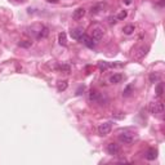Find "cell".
Segmentation results:
<instances>
[{
    "label": "cell",
    "mask_w": 165,
    "mask_h": 165,
    "mask_svg": "<svg viewBox=\"0 0 165 165\" xmlns=\"http://www.w3.org/2000/svg\"><path fill=\"white\" fill-rule=\"evenodd\" d=\"M151 114L153 115H161L164 112V103L161 101H155V102H151L148 106Z\"/></svg>",
    "instance_id": "2"
},
{
    "label": "cell",
    "mask_w": 165,
    "mask_h": 165,
    "mask_svg": "<svg viewBox=\"0 0 165 165\" xmlns=\"http://www.w3.org/2000/svg\"><path fill=\"white\" fill-rule=\"evenodd\" d=\"M134 30H136V27H134V25H126V26L123 27V32L125 35H132L134 32Z\"/></svg>",
    "instance_id": "14"
},
{
    "label": "cell",
    "mask_w": 165,
    "mask_h": 165,
    "mask_svg": "<svg viewBox=\"0 0 165 165\" xmlns=\"http://www.w3.org/2000/svg\"><path fill=\"white\" fill-rule=\"evenodd\" d=\"M58 43L61 44V45H63V46L67 45V39H66V32H61V34L58 35Z\"/></svg>",
    "instance_id": "15"
},
{
    "label": "cell",
    "mask_w": 165,
    "mask_h": 165,
    "mask_svg": "<svg viewBox=\"0 0 165 165\" xmlns=\"http://www.w3.org/2000/svg\"><path fill=\"white\" fill-rule=\"evenodd\" d=\"M18 45H20V46H23V48H29V46L32 45V41H30V40L20 41V43H18Z\"/></svg>",
    "instance_id": "18"
},
{
    "label": "cell",
    "mask_w": 165,
    "mask_h": 165,
    "mask_svg": "<svg viewBox=\"0 0 165 165\" xmlns=\"http://www.w3.org/2000/svg\"><path fill=\"white\" fill-rule=\"evenodd\" d=\"M163 92H164L163 82H159V84L156 85V95H158V97H161V95H163Z\"/></svg>",
    "instance_id": "16"
},
{
    "label": "cell",
    "mask_w": 165,
    "mask_h": 165,
    "mask_svg": "<svg viewBox=\"0 0 165 165\" xmlns=\"http://www.w3.org/2000/svg\"><path fill=\"white\" fill-rule=\"evenodd\" d=\"M17 1H23V0H17Z\"/></svg>",
    "instance_id": "26"
},
{
    "label": "cell",
    "mask_w": 165,
    "mask_h": 165,
    "mask_svg": "<svg viewBox=\"0 0 165 165\" xmlns=\"http://www.w3.org/2000/svg\"><path fill=\"white\" fill-rule=\"evenodd\" d=\"M67 81H61V82H59V84H58V87H57V88H58V90H59V92H62V90H66V89H67Z\"/></svg>",
    "instance_id": "19"
},
{
    "label": "cell",
    "mask_w": 165,
    "mask_h": 165,
    "mask_svg": "<svg viewBox=\"0 0 165 165\" xmlns=\"http://www.w3.org/2000/svg\"><path fill=\"white\" fill-rule=\"evenodd\" d=\"M50 3H58V0H49Z\"/></svg>",
    "instance_id": "25"
},
{
    "label": "cell",
    "mask_w": 165,
    "mask_h": 165,
    "mask_svg": "<svg viewBox=\"0 0 165 165\" xmlns=\"http://www.w3.org/2000/svg\"><path fill=\"white\" fill-rule=\"evenodd\" d=\"M159 80H160V75H159V74H151L150 75L151 82H155V81H159Z\"/></svg>",
    "instance_id": "20"
},
{
    "label": "cell",
    "mask_w": 165,
    "mask_h": 165,
    "mask_svg": "<svg viewBox=\"0 0 165 165\" xmlns=\"http://www.w3.org/2000/svg\"><path fill=\"white\" fill-rule=\"evenodd\" d=\"M80 40L82 41V44H84V45L88 46V48H94V46H95V43H97V41L93 39L92 36H88V35H85V34L80 38Z\"/></svg>",
    "instance_id": "6"
},
{
    "label": "cell",
    "mask_w": 165,
    "mask_h": 165,
    "mask_svg": "<svg viewBox=\"0 0 165 165\" xmlns=\"http://www.w3.org/2000/svg\"><path fill=\"white\" fill-rule=\"evenodd\" d=\"M84 16H85V9H84V8H78V9L74 12L72 18H74L75 21H79V20H81Z\"/></svg>",
    "instance_id": "10"
},
{
    "label": "cell",
    "mask_w": 165,
    "mask_h": 165,
    "mask_svg": "<svg viewBox=\"0 0 165 165\" xmlns=\"http://www.w3.org/2000/svg\"><path fill=\"white\" fill-rule=\"evenodd\" d=\"M134 139H136V134L129 132V130H124L119 134V141L121 142V143L132 145L134 142Z\"/></svg>",
    "instance_id": "1"
},
{
    "label": "cell",
    "mask_w": 165,
    "mask_h": 165,
    "mask_svg": "<svg viewBox=\"0 0 165 165\" xmlns=\"http://www.w3.org/2000/svg\"><path fill=\"white\" fill-rule=\"evenodd\" d=\"M48 35H49V29L46 26H41V29H40L39 34H38L36 39H45Z\"/></svg>",
    "instance_id": "12"
},
{
    "label": "cell",
    "mask_w": 165,
    "mask_h": 165,
    "mask_svg": "<svg viewBox=\"0 0 165 165\" xmlns=\"http://www.w3.org/2000/svg\"><path fill=\"white\" fill-rule=\"evenodd\" d=\"M156 158H158V151H156L155 148H148L147 152H146V159L152 161V160H155Z\"/></svg>",
    "instance_id": "9"
},
{
    "label": "cell",
    "mask_w": 165,
    "mask_h": 165,
    "mask_svg": "<svg viewBox=\"0 0 165 165\" xmlns=\"http://www.w3.org/2000/svg\"><path fill=\"white\" fill-rule=\"evenodd\" d=\"M101 8H102V4H97V5H94V7H92V9H90V13H92V14H97V13L100 12Z\"/></svg>",
    "instance_id": "17"
},
{
    "label": "cell",
    "mask_w": 165,
    "mask_h": 165,
    "mask_svg": "<svg viewBox=\"0 0 165 165\" xmlns=\"http://www.w3.org/2000/svg\"><path fill=\"white\" fill-rule=\"evenodd\" d=\"M84 35V30L81 27H76V29L71 30V38L75 40H80V38Z\"/></svg>",
    "instance_id": "7"
},
{
    "label": "cell",
    "mask_w": 165,
    "mask_h": 165,
    "mask_svg": "<svg viewBox=\"0 0 165 165\" xmlns=\"http://www.w3.org/2000/svg\"><path fill=\"white\" fill-rule=\"evenodd\" d=\"M90 31H92L90 32V36H92L95 41H100L104 35V29L101 26V25H95V26H93Z\"/></svg>",
    "instance_id": "3"
},
{
    "label": "cell",
    "mask_w": 165,
    "mask_h": 165,
    "mask_svg": "<svg viewBox=\"0 0 165 165\" xmlns=\"http://www.w3.org/2000/svg\"><path fill=\"white\" fill-rule=\"evenodd\" d=\"M126 16H128L126 10H121V12L116 16V20H124V18H126Z\"/></svg>",
    "instance_id": "21"
},
{
    "label": "cell",
    "mask_w": 165,
    "mask_h": 165,
    "mask_svg": "<svg viewBox=\"0 0 165 165\" xmlns=\"http://www.w3.org/2000/svg\"><path fill=\"white\" fill-rule=\"evenodd\" d=\"M147 52H148V46H141V48L137 50V53L134 57H136V59H141L147 54Z\"/></svg>",
    "instance_id": "11"
},
{
    "label": "cell",
    "mask_w": 165,
    "mask_h": 165,
    "mask_svg": "<svg viewBox=\"0 0 165 165\" xmlns=\"http://www.w3.org/2000/svg\"><path fill=\"white\" fill-rule=\"evenodd\" d=\"M120 151H121V148H120L119 145H116V143H108L107 145V152H108L110 155L117 156L120 153Z\"/></svg>",
    "instance_id": "5"
},
{
    "label": "cell",
    "mask_w": 165,
    "mask_h": 165,
    "mask_svg": "<svg viewBox=\"0 0 165 165\" xmlns=\"http://www.w3.org/2000/svg\"><path fill=\"white\" fill-rule=\"evenodd\" d=\"M111 129H112L111 121L102 123V124H100V126H98V134H100V136H107V134L111 132Z\"/></svg>",
    "instance_id": "4"
},
{
    "label": "cell",
    "mask_w": 165,
    "mask_h": 165,
    "mask_svg": "<svg viewBox=\"0 0 165 165\" xmlns=\"http://www.w3.org/2000/svg\"><path fill=\"white\" fill-rule=\"evenodd\" d=\"M124 79V76L121 75V74H114V75L110 76L108 81L111 82V84H119V82H121Z\"/></svg>",
    "instance_id": "8"
},
{
    "label": "cell",
    "mask_w": 165,
    "mask_h": 165,
    "mask_svg": "<svg viewBox=\"0 0 165 165\" xmlns=\"http://www.w3.org/2000/svg\"><path fill=\"white\" fill-rule=\"evenodd\" d=\"M132 1H133V0H124V3H125V4H126V5L132 4Z\"/></svg>",
    "instance_id": "24"
},
{
    "label": "cell",
    "mask_w": 165,
    "mask_h": 165,
    "mask_svg": "<svg viewBox=\"0 0 165 165\" xmlns=\"http://www.w3.org/2000/svg\"><path fill=\"white\" fill-rule=\"evenodd\" d=\"M98 66H100V68H101V70H106V68H108L110 66H112V65H108V63H107V62H101Z\"/></svg>",
    "instance_id": "23"
},
{
    "label": "cell",
    "mask_w": 165,
    "mask_h": 165,
    "mask_svg": "<svg viewBox=\"0 0 165 165\" xmlns=\"http://www.w3.org/2000/svg\"><path fill=\"white\" fill-rule=\"evenodd\" d=\"M89 100L93 101V102H98V101L101 100V94L97 90H92V92L89 93Z\"/></svg>",
    "instance_id": "13"
},
{
    "label": "cell",
    "mask_w": 165,
    "mask_h": 165,
    "mask_svg": "<svg viewBox=\"0 0 165 165\" xmlns=\"http://www.w3.org/2000/svg\"><path fill=\"white\" fill-rule=\"evenodd\" d=\"M132 87H130V85H129V87L128 88H126V89L125 90H124V93H123V95H124V97H129V95H130L132 94Z\"/></svg>",
    "instance_id": "22"
}]
</instances>
